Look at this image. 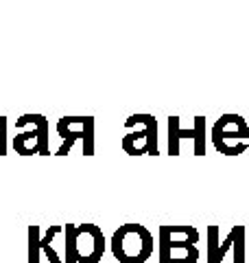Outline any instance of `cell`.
I'll return each instance as SVG.
<instances>
[{"instance_id":"3957f363","label":"cell","mask_w":249,"mask_h":263,"mask_svg":"<svg viewBox=\"0 0 249 263\" xmlns=\"http://www.w3.org/2000/svg\"><path fill=\"white\" fill-rule=\"evenodd\" d=\"M57 134L61 138V145L55 154L68 156L72 145L83 143V156H94L96 152V119L92 114H79V117H61L57 121Z\"/></svg>"},{"instance_id":"7a4b0ae2","label":"cell","mask_w":249,"mask_h":263,"mask_svg":"<svg viewBox=\"0 0 249 263\" xmlns=\"http://www.w3.org/2000/svg\"><path fill=\"white\" fill-rule=\"evenodd\" d=\"M197 241L193 226H160V263H197Z\"/></svg>"},{"instance_id":"7c38bea8","label":"cell","mask_w":249,"mask_h":263,"mask_svg":"<svg viewBox=\"0 0 249 263\" xmlns=\"http://www.w3.org/2000/svg\"><path fill=\"white\" fill-rule=\"evenodd\" d=\"M27 263H39V226H29L27 230Z\"/></svg>"},{"instance_id":"6da1fadb","label":"cell","mask_w":249,"mask_h":263,"mask_svg":"<svg viewBox=\"0 0 249 263\" xmlns=\"http://www.w3.org/2000/svg\"><path fill=\"white\" fill-rule=\"evenodd\" d=\"M110 248L118 263H144L153 254V235L142 224H122L114 230Z\"/></svg>"},{"instance_id":"8fae6325","label":"cell","mask_w":249,"mask_h":263,"mask_svg":"<svg viewBox=\"0 0 249 263\" xmlns=\"http://www.w3.org/2000/svg\"><path fill=\"white\" fill-rule=\"evenodd\" d=\"M61 233V226H51L44 233V237H39V250H44V254L48 257V261L51 263H64V257H59V252H55L53 248H51V243H53V239L57 235Z\"/></svg>"},{"instance_id":"30bf717a","label":"cell","mask_w":249,"mask_h":263,"mask_svg":"<svg viewBox=\"0 0 249 263\" xmlns=\"http://www.w3.org/2000/svg\"><path fill=\"white\" fill-rule=\"evenodd\" d=\"M66 243H64V263H79V233L77 224H66Z\"/></svg>"},{"instance_id":"277c9868","label":"cell","mask_w":249,"mask_h":263,"mask_svg":"<svg viewBox=\"0 0 249 263\" xmlns=\"http://www.w3.org/2000/svg\"><path fill=\"white\" fill-rule=\"evenodd\" d=\"M212 145L223 156H238L247 149L249 127L238 114H223L212 127Z\"/></svg>"},{"instance_id":"9c48e42d","label":"cell","mask_w":249,"mask_h":263,"mask_svg":"<svg viewBox=\"0 0 249 263\" xmlns=\"http://www.w3.org/2000/svg\"><path fill=\"white\" fill-rule=\"evenodd\" d=\"M79 228L86 230V233L92 237V252H90L86 259H81V263H98L103 259V254H105V235H103V230L98 228L96 224H92V221L79 224Z\"/></svg>"},{"instance_id":"ba28073f","label":"cell","mask_w":249,"mask_h":263,"mask_svg":"<svg viewBox=\"0 0 249 263\" xmlns=\"http://www.w3.org/2000/svg\"><path fill=\"white\" fill-rule=\"evenodd\" d=\"M166 138H169V156H177L179 154V141L181 138H193L195 141V156H205V117L197 114L195 117V127L193 129H181L179 127V117L177 114H171L166 119Z\"/></svg>"},{"instance_id":"4fadbf2b","label":"cell","mask_w":249,"mask_h":263,"mask_svg":"<svg viewBox=\"0 0 249 263\" xmlns=\"http://www.w3.org/2000/svg\"><path fill=\"white\" fill-rule=\"evenodd\" d=\"M7 125L9 121L5 114H0V156H7Z\"/></svg>"},{"instance_id":"8992f818","label":"cell","mask_w":249,"mask_h":263,"mask_svg":"<svg viewBox=\"0 0 249 263\" xmlns=\"http://www.w3.org/2000/svg\"><path fill=\"white\" fill-rule=\"evenodd\" d=\"M24 125H35V129L31 132H20V134L13 136V149L20 156H27V143L31 138H37V143L29 149V156L39 154V156H48V121L44 114H22V117L15 121V127H24Z\"/></svg>"},{"instance_id":"5b68a950","label":"cell","mask_w":249,"mask_h":263,"mask_svg":"<svg viewBox=\"0 0 249 263\" xmlns=\"http://www.w3.org/2000/svg\"><path fill=\"white\" fill-rule=\"evenodd\" d=\"M138 125H142V129L129 132L122 138V149L129 156H157V119L153 114H131V117L125 121V127L134 129Z\"/></svg>"},{"instance_id":"52a82bcc","label":"cell","mask_w":249,"mask_h":263,"mask_svg":"<svg viewBox=\"0 0 249 263\" xmlns=\"http://www.w3.org/2000/svg\"><path fill=\"white\" fill-rule=\"evenodd\" d=\"M230 248H234V263H245V228L234 226L225 241L219 243V228L208 226V263H221Z\"/></svg>"}]
</instances>
